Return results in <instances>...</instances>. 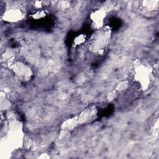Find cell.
I'll list each match as a JSON object with an SVG mask.
<instances>
[{
    "instance_id": "obj_3",
    "label": "cell",
    "mask_w": 159,
    "mask_h": 159,
    "mask_svg": "<svg viewBox=\"0 0 159 159\" xmlns=\"http://www.w3.org/2000/svg\"><path fill=\"white\" fill-rule=\"evenodd\" d=\"M15 71L16 73L18 75H20L21 76H27L29 73H28L29 71V69H27L25 66H24V65H16V68H15Z\"/></svg>"
},
{
    "instance_id": "obj_1",
    "label": "cell",
    "mask_w": 159,
    "mask_h": 159,
    "mask_svg": "<svg viewBox=\"0 0 159 159\" xmlns=\"http://www.w3.org/2000/svg\"><path fill=\"white\" fill-rule=\"evenodd\" d=\"M94 116V110L91 109H88L86 111H84L83 113L81 114L78 120L79 122L80 121L81 122H88L91 120Z\"/></svg>"
},
{
    "instance_id": "obj_2",
    "label": "cell",
    "mask_w": 159,
    "mask_h": 159,
    "mask_svg": "<svg viewBox=\"0 0 159 159\" xmlns=\"http://www.w3.org/2000/svg\"><path fill=\"white\" fill-rule=\"evenodd\" d=\"M21 13L19 10H11L6 15V18L11 20H16L20 18Z\"/></svg>"
},
{
    "instance_id": "obj_4",
    "label": "cell",
    "mask_w": 159,
    "mask_h": 159,
    "mask_svg": "<svg viewBox=\"0 0 159 159\" xmlns=\"http://www.w3.org/2000/svg\"><path fill=\"white\" fill-rule=\"evenodd\" d=\"M78 120L76 119H71L68 120H66L65 122H64L63 126L65 129H71L73 128L77 124Z\"/></svg>"
}]
</instances>
